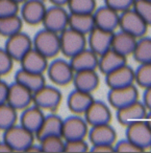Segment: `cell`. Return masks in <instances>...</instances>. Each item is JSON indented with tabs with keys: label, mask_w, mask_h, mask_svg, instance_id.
<instances>
[{
	"label": "cell",
	"mask_w": 151,
	"mask_h": 153,
	"mask_svg": "<svg viewBox=\"0 0 151 153\" xmlns=\"http://www.w3.org/2000/svg\"><path fill=\"white\" fill-rule=\"evenodd\" d=\"M3 140L12 151H26L36 140V135L22 125H13L3 131Z\"/></svg>",
	"instance_id": "6da1fadb"
},
{
	"label": "cell",
	"mask_w": 151,
	"mask_h": 153,
	"mask_svg": "<svg viewBox=\"0 0 151 153\" xmlns=\"http://www.w3.org/2000/svg\"><path fill=\"white\" fill-rule=\"evenodd\" d=\"M32 47L48 59L54 58L61 53L59 34L44 27L34 35L32 39Z\"/></svg>",
	"instance_id": "7a4b0ae2"
},
{
	"label": "cell",
	"mask_w": 151,
	"mask_h": 153,
	"mask_svg": "<svg viewBox=\"0 0 151 153\" xmlns=\"http://www.w3.org/2000/svg\"><path fill=\"white\" fill-rule=\"evenodd\" d=\"M62 92L56 86L43 85L32 94V103L43 110L54 111L62 103Z\"/></svg>",
	"instance_id": "3957f363"
},
{
	"label": "cell",
	"mask_w": 151,
	"mask_h": 153,
	"mask_svg": "<svg viewBox=\"0 0 151 153\" xmlns=\"http://www.w3.org/2000/svg\"><path fill=\"white\" fill-rule=\"evenodd\" d=\"M59 42L61 53L70 59L72 56L86 47V36L68 26L59 33Z\"/></svg>",
	"instance_id": "277c9868"
},
{
	"label": "cell",
	"mask_w": 151,
	"mask_h": 153,
	"mask_svg": "<svg viewBox=\"0 0 151 153\" xmlns=\"http://www.w3.org/2000/svg\"><path fill=\"white\" fill-rule=\"evenodd\" d=\"M148 24L142 19L140 15L132 7L121 12L119 16L120 30L129 33L136 38H141L145 36L148 30Z\"/></svg>",
	"instance_id": "5b68a950"
},
{
	"label": "cell",
	"mask_w": 151,
	"mask_h": 153,
	"mask_svg": "<svg viewBox=\"0 0 151 153\" xmlns=\"http://www.w3.org/2000/svg\"><path fill=\"white\" fill-rule=\"evenodd\" d=\"M47 74L54 85L66 86L73 80L74 69L69 61L65 59H55L48 64Z\"/></svg>",
	"instance_id": "8992f818"
},
{
	"label": "cell",
	"mask_w": 151,
	"mask_h": 153,
	"mask_svg": "<svg viewBox=\"0 0 151 153\" xmlns=\"http://www.w3.org/2000/svg\"><path fill=\"white\" fill-rule=\"evenodd\" d=\"M136 100H139V90L136 84L109 88L107 92V102L116 110Z\"/></svg>",
	"instance_id": "52a82bcc"
},
{
	"label": "cell",
	"mask_w": 151,
	"mask_h": 153,
	"mask_svg": "<svg viewBox=\"0 0 151 153\" xmlns=\"http://www.w3.org/2000/svg\"><path fill=\"white\" fill-rule=\"evenodd\" d=\"M68 20H69V12L64 7L52 4V7H47L42 24L47 30L59 34L68 27Z\"/></svg>",
	"instance_id": "ba28073f"
},
{
	"label": "cell",
	"mask_w": 151,
	"mask_h": 153,
	"mask_svg": "<svg viewBox=\"0 0 151 153\" xmlns=\"http://www.w3.org/2000/svg\"><path fill=\"white\" fill-rule=\"evenodd\" d=\"M90 126L86 123L84 117L74 114L63 120L62 136L65 140H76V138H86L88 136Z\"/></svg>",
	"instance_id": "9c48e42d"
},
{
	"label": "cell",
	"mask_w": 151,
	"mask_h": 153,
	"mask_svg": "<svg viewBox=\"0 0 151 153\" xmlns=\"http://www.w3.org/2000/svg\"><path fill=\"white\" fill-rule=\"evenodd\" d=\"M125 136L140 147L143 151L149 149L151 146V129L145 120H141L126 126Z\"/></svg>",
	"instance_id": "30bf717a"
},
{
	"label": "cell",
	"mask_w": 151,
	"mask_h": 153,
	"mask_svg": "<svg viewBox=\"0 0 151 153\" xmlns=\"http://www.w3.org/2000/svg\"><path fill=\"white\" fill-rule=\"evenodd\" d=\"M32 47V39L23 32L16 33L7 37L4 49L14 59V61H20L21 58Z\"/></svg>",
	"instance_id": "8fae6325"
},
{
	"label": "cell",
	"mask_w": 151,
	"mask_h": 153,
	"mask_svg": "<svg viewBox=\"0 0 151 153\" xmlns=\"http://www.w3.org/2000/svg\"><path fill=\"white\" fill-rule=\"evenodd\" d=\"M84 115L89 126L108 124L111 121V111L108 104L95 99L84 112Z\"/></svg>",
	"instance_id": "7c38bea8"
},
{
	"label": "cell",
	"mask_w": 151,
	"mask_h": 153,
	"mask_svg": "<svg viewBox=\"0 0 151 153\" xmlns=\"http://www.w3.org/2000/svg\"><path fill=\"white\" fill-rule=\"evenodd\" d=\"M32 94L34 92L32 90L15 81L9 85L7 103L14 107L16 110H23L26 107L32 105Z\"/></svg>",
	"instance_id": "4fadbf2b"
},
{
	"label": "cell",
	"mask_w": 151,
	"mask_h": 153,
	"mask_svg": "<svg viewBox=\"0 0 151 153\" xmlns=\"http://www.w3.org/2000/svg\"><path fill=\"white\" fill-rule=\"evenodd\" d=\"M147 112H148V109L146 108L144 103L142 101L136 100L122 108L117 109L116 117H117L119 124L126 127L127 125L134 123V122L145 120Z\"/></svg>",
	"instance_id": "5bb4252c"
},
{
	"label": "cell",
	"mask_w": 151,
	"mask_h": 153,
	"mask_svg": "<svg viewBox=\"0 0 151 153\" xmlns=\"http://www.w3.org/2000/svg\"><path fill=\"white\" fill-rule=\"evenodd\" d=\"M47 7L43 0H25L20 9L23 22L29 25L41 24L44 18Z\"/></svg>",
	"instance_id": "9a60e30c"
},
{
	"label": "cell",
	"mask_w": 151,
	"mask_h": 153,
	"mask_svg": "<svg viewBox=\"0 0 151 153\" xmlns=\"http://www.w3.org/2000/svg\"><path fill=\"white\" fill-rule=\"evenodd\" d=\"M113 35L114 32L95 26L86 35V44L89 45V48H91L99 56L106 51L108 48H111Z\"/></svg>",
	"instance_id": "2e32d148"
},
{
	"label": "cell",
	"mask_w": 151,
	"mask_h": 153,
	"mask_svg": "<svg viewBox=\"0 0 151 153\" xmlns=\"http://www.w3.org/2000/svg\"><path fill=\"white\" fill-rule=\"evenodd\" d=\"M93 15H94L95 26L97 27L115 32L116 28L119 26L120 13L108 5L104 4L102 7H96Z\"/></svg>",
	"instance_id": "e0dca14e"
},
{
	"label": "cell",
	"mask_w": 151,
	"mask_h": 153,
	"mask_svg": "<svg viewBox=\"0 0 151 153\" xmlns=\"http://www.w3.org/2000/svg\"><path fill=\"white\" fill-rule=\"evenodd\" d=\"M105 76V83L108 88L122 87L134 84V69L127 64L109 71Z\"/></svg>",
	"instance_id": "ac0fdd59"
},
{
	"label": "cell",
	"mask_w": 151,
	"mask_h": 153,
	"mask_svg": "<svg viewBox=\"0 0 151 153\" xmlns=\"http://www.w3.org/2000/svg\"><path fill=\"white\" fill-rule=\"evenodd\" d=\"M21 68L28 71L44 74L48 67V58L45 57L36 48L32 47L20 60Z\"/></svg>",
	"instance_id": "d6986e66"
},
{
	"label": "cell",
	"mask_w": 151,
	"mask_h": 153,
	"mask_svg": "<svg viewBox=\"0 0 151 153\" xmlns=\"http://www.w3.org/2000/svg\"><path fill=\"white\" fill-rule=\"evenodd\" d=\"M99 76L96 69H84L74 72L72 83L74 88L84 91L93 92L99 86Z\"/></svg>",
	"instance_id": "ffe728a7"
},
{
	"label": "cell",
	"mask_w": 151,
	"mask_h": 153,
	"mask_svg": "<svg viewBox=\"0 0 151 153\" xmlns=\"http://www.w3.org/2000/svg\"><path fill=\"white\" fill-rule=\"evenodd\" d=\"M89 140L92 145L99 144H115L117 132L115 128L108 124L91 126L88 133Z\"/></svg>",
	"instance_id": "44dd1931"
},
{
	"label": "cell",
	"mask_w": 151,
	"mask_h": 153,
	"mask_svg": "<svg viewBox=\"0 0 151 153\" xmlns=\"http://www.w3.org/2000/svg\"><path fill=\"white\" fill-rule=\"evenodd\" d=\"M99 56L89 47H84L70 58L69 62L74 71L84 69H97Z\"/></svg>",
	"instance_id": "7402d4cb"
},
{
	"label": "cell",
	"mask_w": 151,
	"mask_h": 153,
	"mask_svg": "<svg viewBox=\"0 0 151 153\" xmlns=\"http://www.w3.org/2000/svg\"><path fill=\"white\" fill-rule=\"evenodd\" d=\"M45 117L44 110L36 105H29L22 110L20 115V125L36 134Z\"/></svg>",
	"instance_id": "603a6c76"
},
{
	"label": "cell",
	"mask_w": 151,
	"mask_h": 153,
	"mask_svg": "<svg viewBox=\"0 0 151 153\" xmlns=\"http://www.w3.org/2000/svg\"><path fill=\"white\" fill-rule=\"evenodd\" d=\"M94 100L92 92L84 91L74 88L67 98V106L74 114H84L89 105Z\"/></svg>",
	"instance_id": "cb8c5ba5"
},
{
	"label": "cell",
	"mask_w": 151,
	"mask_h": 153,
	"mask_svg": "<svg viewBox=\"0 0 151 153\" xmlns=\"http://www.w3.org/2000/svg\"><path fill=\"white\" fill-rule=\"evenodd\" d=\"M136 41H138V38L130 35L129 33L120 30L117 33L114 32L111 47L127 58V56L132 55L133 53Z\"/></svg>",
	"instance_id": "d4e9b609"
},
{
	"label": "cell",
	"mask_w": 151,
	"mask_h": 153,
	"mask_svg": "<svg viewBox=\"0 0 151 153\" xmlns=\"http://www.w3.org/2000/svg\"><path fill=\"white\" fill-rule=\"evenodd\" d=\"M125 63H126L125 56L121 55V53H119L118 51H116L115 49H113L111 47L106 51L99 55L98 67L97 68L100 70L101 74H106L109 71L120 67V66H122Z\"/></svg>",
	"instance_id": "484cf974"
},
{
	"label": "cell",
	"mask_w": 151,
	"mask_h": 153,
	"mask_svg": "<svg viewBox=\"0 0 151 153\" xmlns=\"http://www.w3.org/2000/svg\"><path fill=\"white\" fill-rule=\"evenodd\" d=\"M62 127H63V119L55 113H50L48 115H45L40 128L34 135L38 140L49 135H62Z\"/></svg>",
	"instance_id": "4316f807"
},
{
	"label": "cell",
	"mask_w": 151,
	"mask_h": 153,
	"mask_svg": "<svg viewBox=\"0 0 151 153\" xmlns=\"http://www.w3.org/2000/svg\"><path fill=\"white\" fill-rule=\"evenodd\" d=\"M68 26L84 35H88L95 27L93 13H70Z\"/></svg>",
	"instance_id": "83f0119b"
},
{
	"label": "cell",
	"mask_w": 151,
	"mask_h": 153,
	"mask_svg": "<svg viewBox=\"0 0 151 153\" xmlns=\"http://www.w3.org/2000/svg\"><path fill=\"white\" fill-rule=\"evenodd\" d=\"M15 81L18 83L22 84L34 92L40 87L46 84V79H45L44 74H39V72H32L25 70L23 68H20L15 74Z\"/></svg>",
	"instance_id": "f1b7e54d"
},
{
	"label": "cell",
	"mask_w": 151,
	"mask_h": 153,
	"mask_svg": "<svg viewBox=\"0 0 151 153\" xmlns=\"http://www.w3.org/2000/svg\"><path fill=\"white\" fill-rule=\"evenodd\" d=\"M23 26V20L21 16L11 15L7 17H0V36L10 37L16 33L21 32Z\"/></svg>",
	"instance_id": "f546056e"
},
{
	"label": "cell",
	"mask_w": 151,
	"mask_h": 153,
	"mask_svg": "<svg viewBox=\"0 0 151 153\" xmlns=\"http://www.w3.org/2000/svg\"><path fill=\"white\" fill-rule=\"evenodd\" d=\"M132 56L139 63L151 62V37L138 38Z\"/></svg>",
	"instance_id": "4dcf8cb0"
},
{
	"label": "cell",
	"mask_w": 151,
	"mask_h": 153,
	"mask_svg": "<svg viewBox=\"0 0 151 153\" xmlns=\"http://www.w3.org/2000/svg\"><path fill=\"white\" fill-rule=\"evenodd\" d=\"M17 120L18 110L7 102L0 104V130L4 131L5 129L17 124Z\"/></svg>",
	"instance_id": "1f68e13d"
},
{
	"label": "cell",
	"mask_w": 151,
	"mask_h": 153,
	"mask_svg": "<svg viewBox=\"0 0 151 153\" xmlns=\"http://www.w3.org/2000/svg\"><path fill=\"white\" fill-rule=\"evenodd\" d=\"M42 152H64L65 140L62 135H49L39 140Z\"/></svg>",
	"instance_id": "d6a6232c"
},
{
	"label": "cell",
	"mask_w": 151,
	"mask_h": 153,
	"mask_svg": "<svg viewBox=\"0 0 151 153\" xmlns=\"http://www.w3.org/2000/svg\"><path fill=\"white\" fill-rule=\"evenodd\" d=\"M134 83L142 88L151 86V62L140 63L134 69Z\"/></svg>",
	"instance_id": "836d02e7"
},
{
	"label": "cell",
	"mask_w": 151,
	"mask_h": 153,
	"mask_svg": "<svg viewBox=\"0 0 151 153\" xmlns=\"http://www.w3.org/2000/svg\"><path fill=\"white\" fill-rule=\"evenodd\" d=\"M70 13H94L96 0H69L67 3Z\"/></svg>",
	"instance_id": "e575fe53"
},
{
	"label": "cell",
	"mask_w": 151,
	"mask_h": 153,
	"mask_svg": "<svg viewBox=\"0 0 151 153\" xmlns=\"http://www.w3.org/2000/svg\"><path fill=\"white\" fill-rule=\"evenodd\" d=\"M132 9L148 25H151V0H134Z\"/></svg>",
	"instance_id": "d590c367"
},
{
	"label": "cell",
	"mask_w": 151,
	"mask_h": 153,
	"mask_svg": "<svg viewBox=\"0 0 151 153\" xmlns=\"http://www.w3.org/2000/svg\"><path fill=\"white\" fill-rule=\"evenodd\" d=\"M90 150L89 144L86 138H76V140H65L64 152H86Z\"/></svg>",
	"instance_id": "8d00e7d4"
},
{
	"label": "cell",
	"mask_w": 151,
	"mask_h": 153,
	"mask_svg": "<svg viewBox=\"0 0 151 153\" xmlns=\"http://www.w3.org/2000/svg\"><path fill=\"white\" fill-rule=\"evenodd\" d=\"M14 59L4 48H0V76H5L12 70Z\"/></svg>",
	"instance_id": "74e56055"
},
{
	"label": "cell",
	"mask_w": 151,
	"mask_h": 153,
	"mask_svg": "<svg viewBox=\"0 0 151 153\" xmlns=\"http://www.w3.org/2000/svg\"><path fill=\"white\" fill-rule=\"evenodd\" d=\"M19 10V3L14 0H0V17L16 15Z\"/></svg>",
	"instance_id": "f35d334b"
},
{
	"label": "cell",
	"mask_w": 151,
	"mask_h": 153,
	"mask_svg": "<svg viewBox=\"0 0 151 153\" xmlns=\"http://www.w3.org/2000/svg\"><path fill=\"white\" fill-rule=\"evenodd\" d=\"M114 146H115V152H142L143 151L140 147L126 137L114 144Z\"/></svg>",
	"instance_id": "ab89813d"
},
{
	"label": "cell",
	"mask_w": 151,
	"mask_h": 153,
	"mask_svg": "<svg viewBox=\"0 0 151 153\" xmlns=\"http://www.w3.org/2000/svg\"><path fill=\"white\" fill-rule=\"evenodd\" d=\"M134 0H104V4L111 7L119 13L132 7Z\"/></svg>",
	"instance_id": "60d3db41"
},
{
	"label": "cell",
	"mask_w": 151,
	"mask_h": 153,
	"mask_svg": "<svg viewBox=\"0 0 151 153\" xmlns=\"http://www.w3.org/2000/svg\"><path fill=\"white\" fill-rule=\"evenodd\" d=\"M90 150L92 152H115V146L114 144L92 145V148Z\"/></svg>",
	"instance_id": "b9f144b4"
},
{
	"label": "cell",
	"mask_w": 151,
	"mask_h": 153,
	"mask_svg": "<svg viewBox=\"0 0 151 153\" xmlns=\"http://www.w3.org/2000/svg\"><path fill=\"white\" fill-rule=\"evenodd\" d=\"M7 92H9V84L0 79V104L7 102Z\"/></svg>",
	"instance_id": "7bdbcfd3"
},
{
	"label": "cell",
	"mask_w": 151,
	"mask_h": 153,
	"mask_svg": "<svg viewBox=\"0 0 151 153\" xmlns=\"http://www.w3.org/2000/svg\"><path fill=\"white\" fill-rule=\"evenodd\" d=\"M142 102L146 106L148 110H151V86L144 88V94H143Z\"/></svg>",
	"instance_id": "ee69618b"
},
{
	"label": "cell",
	"mask_w": 151,
	"mask_h": 153,
	"mask_svg": "<svg viewBox=\"0 0 151 153\" xmlns=\"http://www.w3.org/2000/svg\"><path fill=\"white\" fill-rule=\"evenodd\" d=\"M0 152H12L11 148L7 146V144L4 140H0Z\"/></svg>",
	"instance_id": "f6af8a7d"
},
{
	"label": "cell",
	"mask_w": 151,
	"mask_h": 153,
	"mask_svg": "<svg viewBox=\"0 0 151 153\" xmlns=\"http://www.w3.org/2000/svg\"><path fill=\"white\" fill-rule=\"evenodd\" d=\"M49 1L54 5H61V7H64V5H67L69 0H49Z\"/></svg>",
	"instance_id": "bcb514c9"
},
{
	"label": "cell",
	"mask_w": 151,
	"mask_h": 153,
	"mask_svg": "<svg viewBox=\"0 0 151 153\" xmlns=\"http://www.w3.org/2000/svg\"><path fill=\"white\" fill-rule=\"evenodd\" d=\"M145 122L147 123V125L149 126V128L151 129V110H148L146 114V117H145Z\"/></svg>",
	"instance_id": "7dc6e473"
},
{
	"label": "cell",
	"mask_w": 151,
	"mask_h": 153,
	"mask_svg": "<svg viewBox=\"0 0 151 153\" xmlns=\"http://www.w3.org/2000/svg\"><path fill=\"white\" fill-rule=\"evenodd\" d=\"M14 1H16V2L19 3V4H20V3H23L24 1H25V0H14Z\"/></svg>",
	"instance_id": "c3c4849f"
},
{
	"label": "cell",
	"mask_w": 151,
	"mask_h": 153,
	"mask_svg": "<svg viewBox=\"0 0 151 153\" xmlns=\"http://www.w3.org/2000/svg\"><path fill=\"white\" fill-rule=\"evenodd\" d=\"M149 149H150V150H151V146H150V148H149Z\"/></svg>",
	"instance_id": "681fc988"
},
{
	"label": "cell",
	"mask_w": 151,
	"mask_h": 153,
	"mask_svg": "<svg viewBox=\"0 0 151 153\" xmlns=\"http://www.w3.org/2000/svg\"></svg>",
	"instance_id": "f907efd6"
}]
</instances>
